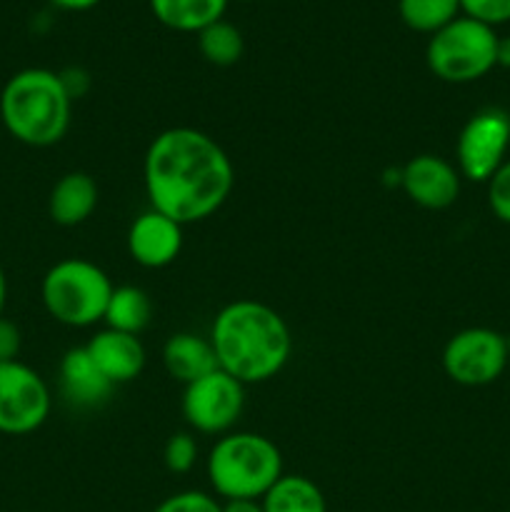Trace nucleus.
Masks as SVG:
<instances>
[{"label": "nucleus", "mask_w": 510, "mask_h": 512, "mask_svg": "<svg viewBox=\"0 0 510 512\" xmlns=\"http://www.w3.org/2000/svg\"><path fill=\"white\" fill-rule=\"evenodd\" d=\"M495 65L498 68L510 70V35H498V45H495Z\"/></svg>", "instance_id": "obj_28"}, {"label": "nucleus", "mask_w": 510, "mask_h": 512, "mask_svg": "<svg viewBox=\"0 0 510 512\" xmlns=\"http://www.w3.org/2000/svg\"><path fill=\"white\" fill-rule=\"evenodd\" d=\"M98 208V185L88 173H65L53 185L48 198V213L63 228L85 223Z\"/></svg>", "instance_id": "obj_16"}, {"label": "nucleus", "mask_w": 510, "mask_h": 512, "mask_svg": "<svg viewBox=\"0 0 510 512\" xmlns=\"http://www.w3.org/2000/svg\"><path fill=\"white\" fill-rule=\"evenodd\" d=\"M223 512H265L260 500H228L223 505Z\"/></svg>", "instance_id": "obj_29"}, {"label": "nucleus", "mask_w": 510, "mask_h": 512, "mask_svg": "<svg viewBox=\"0 0 510 512\" xmlns=\"http://www.w3.org/2000/svg\"><path fill=\"white\" fill-rule=\"evenodd\" d=\"M463 175L440 155H415L400 170V185L415 205L425 210H445L458 200Z\"/></svg>", "instance_id": "obj_11"}, {"label": "nucleus", "mask_w": 510, "mask_h": 512, "mask_svg": "<svg viewBox=\"0 0 510 512\" xmlns=\"http://www.w3.org/2000/svg\"><path fill=\"white\" fill-rule=\"evenodd\" d=\"M403 23L415 33H438L460 15V0H398Z\"/></svg>", "instance_id": "obj_21"}, {"label": "nucleus", "mask_w": 510, "mask_h": 512, "mask_svg": "<svg viewBox=\"0 0 510 512\" xmlns=\"http://www.w3.org/2000/svg\"><path fill=\"white\" fill-rule=\"evenodd\" d=\"M495 45V28L458 15L453 23L430 35L425 60L430 73L443 83H475L495 68Z\"/></svg>", "instance_id": "obj_6"}, {"label": "nucleus", "mask_w": 510, "mask_h": 512, "mask_svg": "<svg viewBox=\"0 0 510 512\" xmlns=\"http://www.w3.org/2000/svg\"><path fill=\"white\" fill-rule=\"evenodd\" d=\"M85 348L113 385L130 383L145 368V348L138 335L105 328L98 335H93Z\"/></svg>", "instance_id": "obj_13"}, {"label": "nucleus", "mask_w": 510, "mask_h": 512, "mask_svg": "<svg viewBox=\"0 0 510 512\" xmlns=\"http://www.w3.org/2000/svg\"><path fill=\"white\" fill-rule=\"evenodd\" d=\"M5 300H8V280H5L3 268H0V318L5 313Z\"/></svg>", "instance_id": "obj_30"}, {"label": "nucleus", "mask_w": 510, "mask_h": 512, "mask_svg": "<svg viewBox=\"0 0 510 512\" xmlns=\"http://www.w3.org/2000/svg\"><path fill=\"white\" fill-rule=\"evenodd\" d=\"M60 388L75 408H98L110 398L115 385L90 358L88 348H73L60 363Z\"/></svg>", "instance_id": "obj_14"}, {"label": "nucleus", "mask_w": 510, "mask_h": 512, "mask_svg": "<svg viewBox=\"0 0 510 512\" xmlns=\"http://www.w3.org/2000/svg\"><path fill=\"white\" fill-rule=\"evenodd\" d=\"M20 345H23V338H20L18 325L3 315V318H0V363L18 360Z\"/></svg>", "instance_id": "obj_26"}, {"label": "nucleus", "mask_w": 510, "mask_h": 512, "mask_svg": "<svg viewBox=\"0 0 510 512\" xmlns=\"http://www.w3.org/2000/svg\"><path fill=\"white\" fill-rule=\"evenodd\" d=\"M113 290L105 270L83 258L55 263L40 285L43 305L50 318L68 328H88L103 320Z\"/></svg>", "instance_id": "obj_5"}, {"label": "nucleus", "mask_w": 510, "mask_h": 512, "mask_svg": "<svg viewBox=\"0 0 510 512\" xmlns=\"http://www.w3.org/2000/svg\"><path fill=\"white\" fill-rule=\"evenodd\" d=\"M488 205L500 223L510 225V160H505L488 180Z\"/></svg>", "instance_id": "obj_24"}, {"label": "nucleus", "mask_w": 510, "mask_h": 512, "mask_svg": "<svg viewBox=\"0 0 510 512\" xmlns=\"http://www.w3.org/2000/svg\"><path fill=\"white\" fill-rule=\"evenodd\" d=\"M218 368L243 385L275 378L293 353L290 328L270 305L235 300L225 305L210 328Z\"/></svg>", "instance_id": "obj_2"}, {"label": "nucleus", "mask_w": 510, "mask_h": 512, "mask_svg": "<svg viewBox=\"0 0 510 512\" xmlns=\"http://www.w3.org/2000/svg\"><path fill=\"white\" fill-rule=\"evenodd\" d=\"M143 180L150 208L188 225L223 208L235 173L228 153L210 135L195 128H168L145 153Z\"/></svg>", "instance_id": "obj_1"}, {"label": "nucleus", "mask_w": 510, "mask_h": 512, "mask_svg": "<svg viewBox=\"0 0 510 512\" xmlns=\"http://www.w3.org/2000/svg\"><path fill=\"white\" fill-rule=\"evenodd\" d=\"M150 315H153V305H150L148 295L135 285H123L110 295L103 320L110 330L138 335L140 330L148 328Z\"/></svg>", "instance_id": "obj_19"}, {"label": "nucleus", "mask_w": 510, "mask_h": 512, "mask_svg": "<svg viewBox=\"0 0 510 512\" xmlns=\"http://www.w3.org/2000/svg\"><path fill=\"white\" fill-rule=\"evenodd\" d=\"M508 365L505 335L490 328H465L448 340L443 350V370L453 383L483 388L495 383Z\"/></svg>", "instance_id": "obj_7"}, {"label": "nucleus", "mask_w": 510, "mask_h": 512, "mask_svg": "<svg viewBox=\"0 0 510 512\" xmlns=\"http://www.w3.org/2000/svg\"><path fill=\"white\" fill-rule=\"evenodd\" d=\"M245 385L225 370L185 385L183 415L188 425L205 435H223L240 420L245 408Z\"/></svg>", "instance_id": "obj_9"}, {"label": "nucleus", "mask_w": 510, "mask_h": 512, "mask_svg": "<svg viewBox=\"0 0 510 512\" xmlns=\"http://www.w3.org/2000/svg\"><path fill=\"white\" fill-rule=\"evenodd\" d=\"M510 150V115L500 108L478 110L458 138V173L473 183H488Z\"/></svg>", "instance_id": "obj_8"}, {"label": "nucleus", "mask_w": 510, "mask_h": 512, "mask_svg": "<svg viewBox=\"0 0 510 512\" xmlns=\"http://www.w3.org/2000/svg\"><path fill=\"white\" fill-rule=\"evenodd\" d=\"M460 13L490 28H498L510 23V0H460Z\"/></svg>", "instance_id": "obj_23"}, {"label": "nucleus", "mask_w": 510, "mask_h": 512, "mask_svg": "<svg viewBox=\"0 0 510 512\" xmlns=\"http://www.w3.org/2000/svg\"><path fill=\"white\" fill-rule=\"evenodd\" d=\"M243 3H250V0H243Z\"/></svg>", "instance_id": "obj_32"}, {"label": "nucleus", "mask_w": 510, "mask_h": 512, "mask_svg": "<svg viewBox=\"0 0 510 512\" xmlns=\"http://www.w3.org/2000/svg\"><path fill=\"white\" fill-rule=\"evenodd\" d=\"M183 248V225L150 208L128 230V250L143 268H165Z\"/></svg>", "instance_id": "obj_12"}, {"label": "nucleus", "mask_w": 510, "mask_h": 512, "mask_svg": "<svg viewBox=\"0 0 510 512\" xmlns=\"http://www.w3.org/2000/svg\"><path fill=\"white\" fill-rule=\"evenodd\" d=\"M228 0H150V10L165 28L178 33H200L223 20Z\"/></svg>", "instance_id": "obj_17"}, {"label": "nucleus", "mask_w": 510, "mask_h": 512, "mask_svg": "<svg viewBox=\"0 0 510 512\" xmlns=\"http://www.w3.org/2000/svg\"><path fill=\"white\" fill-rule=\"evenodd\" d=\"M50 3L60 10H68V13H83V10L95 8L100 0H50Z\"/></svg>", "instance_id": "obj_27"}, {"label": "nucleus", "mask_w": 510, "mask_h": 512, "mask_svg": "<svg viewBox=\"0 0 510 512\" xmlns=\"http://www.w3.org/2000/svg\"><path fill=\"white\" fill-rule=\"evenodd\" d=\"M50 415V390L30 365L0 363V433L28 435Z\"/></svg>", "instance_id": "obj_10"}, {"label": "nucleus", "mask_w": 510, "mask_h": 512, "mask_svg": "<svg viewBox=\"0 0 510 512\" xmlns=\"http://www.w3.org/2000/svg\"><path fill=\"white\" fill-rule=\"evenodd\" d=\"M198 48L208 63L218 65V68H228V65H235L243 58L245 40L233 23L215 20L213 25L198 33Z\"/></svg>", "instance_id": "obj_20"}, {"label": "nucleus", "mask_w": 510, "mask_h": 512, "mask_svg": "<svg viewBox=\"0 0 510 512\" xmlns=\"http://www.w3.org/2000/svg\"><path fill=\"white\" fill-rule=\"evenodd\" d=\"M208 478L225 503L263 500L283 478V455L265 435L225 433L208 455Z\"/></svg>", "instance_id": "obj_4"}, {"label": "nucleus", "mask_w": 510, "mask_h": 512, "mask_svg": "<svg viewBox=\"0 0 510 512\" xmlns=\"http://www.w3.org/2000/svg\"><path fill=\"white\" fill-rule=\"evenodd\" d=\"M70 105L73 98L65 90L60 73L25 68L3 85L0 120L18 143L30 148H50L68 133Z\"/></svg>", "instance_id": "obj_3"}, {"label": "nucleus", "mask_w": 510, "mask_h": 512, "mask_svg": "<svg viewBox=\"0 0 510 512\" xmlns=\"http://www.w3.org/2000/svg\"><path fill=\"white\" fill-rule=\"evenodd\" d=\"M163 365L170 378L190 385L218 370V358H215L210 338H200L193 333H175L163 345Z\"/></svg>", "instance_id": "obj_15"}, {"label": "nucleus", "mask_w": 510, "mask_h": 512, "mask_svg": "<svg viewBox=\"0 0 510 512\" xmlns=\"http://www.w3.org/2000/svg\"><path fill=\"white\" fill-rule=\"evenodd\" d=\"M155 512H223V505L215 503V498H210L208 493L188 490V493L170 495L155 508Z\"/></svg>", "instance_id": "obj_25"}, {"label": "nucleus", "mask_w": 510, "mask_h": 512, "mask_svg": "<svg viewBox=\"0 0 510 512\" xmlns=\"http://www.w3.org/2000/svg\"><path fill=\"white\" fill-rule=\"evenodd\" d=\"M260 505L265 512H328L323 490L305 475H283Z\"/></svg>", "instance_id": "obj_18"}, {"label": "nucleus", "mask_w": 510, "mask_h": 512, "mask_svg": "<svg viewBox=\"0 0 510 512\" xmlns=\"http://www.w3.org/2000/svg\"><path fill=\"white\" fill-rule=\"evenodd\" d=\"M165 468L175 475H185L193 470L195 460H198V443L190 433H175L165 443L163 450Z\"/></svg>", "instance_id": "obj_22"}, {"label": "nucleus", "mask_w": 510, "mask_h": 512, "mask_svg": "<svg viewBox=\"0 0 510 512\" xmlns=\"http://www.w3.org/2000/svg\"><path fill=\"white\" fill-rule=\"evenodd\" d=\"M505 348H508V363H510V335H505Z\"/></svg>", "instance_id": "obj_31"}]
</instances>
